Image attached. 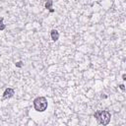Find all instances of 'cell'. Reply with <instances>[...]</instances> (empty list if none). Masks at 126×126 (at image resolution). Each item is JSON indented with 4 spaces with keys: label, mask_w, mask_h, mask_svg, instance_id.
Segmentation results:
<instances>
[{
    "label": "cell",
    "mask_w": 126,
    "mask_h": 126,
    "mask_svg": "<svg viewBox=\"0 0 126 126\" xmlns=\"http://www.w3.org/2000/svg\"><path fill=\"white\" fill-rule=\"evenodd\" d=\"M94 117L98 120L99 124L102 125H107L110 122L111 114L107 110H98L94 113Z\"/></svg>",
    "instance_id": "6da1fadb"
},
{
    "label": "cell",
    "mask_w": 126,
    "mask_h": 126,
    "mask_svg": "<svg viewBox=\"0 0 126 126\" xmlns=\"http://www.w3.org/2000/svg\"><path fill=\"white\" fill-rule=\"evenodd\" d=\"M48 105L47 99L44 97H38L33 99V107L38 112H44L46 110Z\"/></svg>",
    "instance_id": "7a4b0ae2"
},
{
    "label": "cell",
    "mask_w": 126,
    "mask_h": 126,
    "mask_svg": "<svg viewBox=\"0 0 126 126\" xmlns=\"http://www.w3.org/2000/svg\"><path fill=\"white\" fill-rule=\"evenodd\" d=\"M15 94V90L12 88H7L3 93V99H11Z\"/></svg>",
    "instance_id": "3957f363"
},
{
    "label": "cell",
    "mask_w": 126,
    "mask_h": 126,
    "mask_svg": "<svg viewBox=\"0 0 126 126\" xmlns=\"http://www.w3.org/2000/svg\"><path fill=\"white\" fill-rule=\"evenodd\" d=\"M50 36H51V39L53 41H56L59 38V33H58L57 30H52L51 33H50Z\"/></svg>",
    "instance_id": "277c9868"
},
{
    "label": "cell",
    "mask_w": 126,
    "mask_h": 126,
    "mask_svg": "<svg viewBox=\"0 0 126 126\" xmlns=\"http://www.w3.org/2000/svg\"><path fill=\"white\" fill-rule=\"evenodd\" d=\"M52 3H53V0H47V2L45 3V8H46V9H48L50 12H51V13H53L54 12V10L53 9H51V8H52Z\"/></svg>",
    "instance_id": "5b68a950"
},
{
    "label": "cell",
    "mask_w": 126,
    "mask_h": 126,
    "mask_svg": "<svg viewBox=\"0 0 126 126\" xmlns=\"http://www.w3.org/2000/svg\"><path fill=\"white\" fill-rule=\"evenodd\" d=\"M3 21H4V19L2 18V17H0V31H4L5 28H6V26H5V24L3 23Z\"/></svg>",
    "instance_id": "8992f818"
},
{
    "label": "cell",
    "mask_w": 126,
    "mask_h": 126,
    "mask_svg": "<svg viewBox=\"0 0 126 126\" xmlns=\"http://www.w3.org/2000/svg\"><path fill=\"white\" fill-rule=\"evenodd\" d=\"M23 66V62L22 61H18L16 63V67H18V68H20V67H22Z\"/></svg>",
    "instance_id": "52a82bcc"
},
{
    "label": "cell",
    "mask_w": 126,
    "mask_h": 126,
    "mask_svg": "<svg viewBox=\"0 0 126 126\" xmlns=\"http://www.w3.org/2000/svg\"><path fill=\"white\" fill-rule=\"evenodd\" d=\"M119 88L121 89V91H125V86L123 85V84H121V85H119Z\"/></svg>",
    "instance_id": "ba28073f"
},
{
    "label": "cell",
    "mask_w": 126,
    "mask_h": 126,
    "mask_svg": "<svg viewBox=\"0 0 126 126\" xmlns=\"http://www.w3.org/2000/svg\"><path fill=\"white\" fill-rule=\"evenodd\" d=\"M122 79H123L124 81L126 80V75H125V74H123V75H122Z\"/></svg>",
    "instance_id": "9c48e42d"
}]
</instances>
